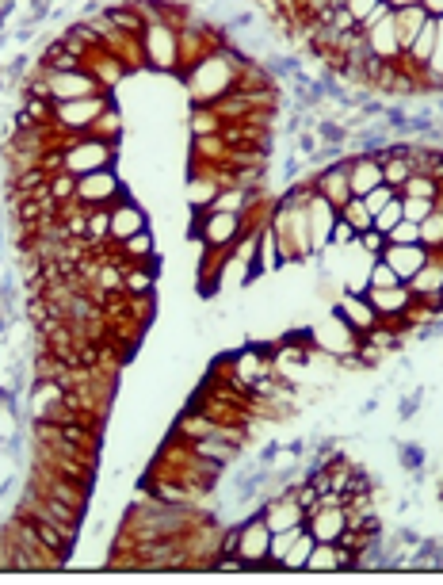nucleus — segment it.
<instances>
[{"label": "nucleus", "instance_id": "1", "mask_svg": "<svg viewBox=\"0 0 443 585\" xmlns=\"http://www.w3.org/2000/svg\"><path fill=\"white\" fill-rule=\"evenodd\" d=\"M241 69H245V62L226 46H218L207 58H199L184 73V88H188L191 104H218L222 96H230L237 81H241Z\"/></svg>", "mask_w": 443, "mask_h": 585}, {"label": "nucleus", "instance_id": "2", "mask_svg": "<svg viewBox=\"0 0 443 585\" xmlns=\"http://www.w3.org/2000/svg\"><path fill=\"white\" fill-rule=\"evenodd\" d=\"M310 192H314V184L295 188L291 195H283V203L268 215V226H272L283 264H295V260H306L314 253V245H310V226H306V199H310Z\"/></svg>", "mask_w": 443, "mask_h": 585}, {"label": "nucleus", "instance_id": "3", "mask_svg": "<svg viewBox=\"0 0 443 585\" xmlns=\"http://www.w3.org/2000/svg\"><path fill=\"white\" fill-rule=\"evenodd\" d=\"M39 85H35V92L39 96H46V100H54V104H69V100H85V96H100L104 92V85L88 73L85 65L81 69H46L43 62H39Z\"/></svg>", "mask_w": 443, "mask_h": 585}, {"label": "nucleus", "instance_id": "4", "mask_svg": "<svg viewBox=\"0 0 443 585\" xmlns=\"http://www.w3.org/2000/svg\"><path fill=\"white\" fill-rule=\"evenodd\" d=\"M115 153L119 146L96 138V134H81V138H69L62 146V169L73 176L96 173V169H115Z\"/></svg>", "mask_w": 443, "mask_h": 585}, {"label": "nucleus", "instance_id": "5", "mask_svg": "<svg viewBox=\"0 0 443 585\" xmlns=\"http://www.w3.org/2000/svg\"><path fill=\"white\" fill-rule=\"evenodd\" d=\"M142 54L157 73H180V27L169 20H153L142 27Z\"/></svg>", "mask_w": 443, "mask_h": 585}, {"label": "nucleus", "instance_id": "6", "mask_svg": "<svg viewBox=\"0 0 443 585\" xmlns=\"http://www.w3.org/2000/svg\"><path fill=\"white\" fill-rule=\"evenodd\" d=\"M191 230H195V238L203 241V249H226V253H233L237 238L245 234V215L207 207V211H199Z\"/></svg>", "mask_w": 443, "mask_h": 585}, {"label": "nucleus", "instance_id": "7", "mask_svg": "<svg viewBox=\"0 0 443 585\" xmlns=\"http://www.w3.org/2000/svg\"><path fill=\"white\" fill-rule=\"evenodd\" d=\"M111 108V96H85V100H69V104H54V130L65 138H81L92 130V123Z\"/></svg>", "mask_w": 443, "mask_h": 585}, {"label": "nucleus", "instance_id": "8", "mask_svg": "<svg viewBox=\"0 0 443 585\" xmlns=\"http://www.w3.org/2000/svg\"><path fill=\"white\" fill-rule=\"evenodd\" d=\"M359 31H363V43H367V50H371L375 62L394 65L405 58V50H401V43H398V31H394V8H390V4H382L379 16H371Z\"/></svg>", "mask_w": 443, "mask_h": 585}, {"label": "nucleus", "instance_id": "9", "mask_svg": "<svg viewBox=\"0 0 443 585\" xmlns=\"http://www.w3.org/2000/svg\"><path fill=\"white\" fill-rule=\"evenodd\" d=\"M310 345L321 348V352H329V356H337V360H348V356H356L359 333L348 322H344V318H340L337 310H333L325 322L314 325V333H310Z\"/></svg>", "mask_w": 443, "mask_h": 585}, {"label": "nucleus", "instance_id": "10", "mask_svg": "<svg viewBox=\"0 0 443 585\" xmlns=\"http://www.w3.org/2000/svg\"><path fill=\"white\" fill-rule=\"evenodd\" d=\"M233 532H237L233 551L249 563V570H268V547H272V528H268V520L264 517L241 520Z\"/></svg>", "mask_w": 443, "mask_h": 585}, {"label": "nucleus", "instance_id": "11", "mask_svg": "<svg viewBox=\"0 0 443 585\" xmlns=\"http://www.w3.org/2000/svg\"><path fill=\"white\" fill-rule=\"evenodd\" d=\"M123 195L127 192H123L115 169H96V173L77 176V203H81V207H111V203H119Z\"/></svg>", "mask_w": 443, "mask_h": 585}, {"label": "nucleus", "instance_id": "12", "mask_svg": "<svg viewBox=\"0 0 443 585\" xmlns=\"http://www.w3.org/2000/svg\"><path fill=\"white\" fill-rule=\"evenodd\" d=\"M363 295H367V303L375 306L379 322L394 325V329L405 325V310L413 306V291L405 283H398V287H363Z\"/></svg>", "mask_w": 443, "mask_h": 585}, {"label": "nucleus", "instance_id": "13", "mask_svg": "<svg viewBox=\"0 0 443 585\" xmlns=\"http://www.w3.org/2000/svg\"><path fill=\"white\" fill-rule=\"evenodd\" d=\"M226 364H230V371L249 390H253L256 383H264V379H272V375H275L272 348H241V352L226 356Z\"/></svg>", "mask_w": 443, "mask_h": 585}, {"label": "nucleus", "instance_id": "14", "mask_svg": "<svg viewBox=\"0 0 443 585\" xmlns=\"http://www.w3.org/2000/svg\"><path fill=\"white\" fill-rule=\"evenodd\" d=\"M333 222H337V207H333L325 195L310 192V199H306V226H310V245H314V253L329 249Z\"/></svg>", "mask_w": 443, "mask_h": 585}, {"label": "nucleus", "instance_id": "15", "mask_svg": "<svg viewBox=\"0 0 443 585\" xmlns=\"http://www.w3.org/2000/svg\"><path fill=\"white\" fill-rule=\"evenodd\" d=\"M260 517L268 520L272 532H283V528L306 524V509H302V501L295 498V490H283V494H272V498H268V505L260 509Z\"/></svg>", "mask_w": 443, "mask_h": 585}, {"label": "nucleus", "instance_id": "16", "mask_svg": "<svg viewBox=\"0 0 443 585\" xmlns=\"http://www.w3.org/2000/svg\"><path fill=\"white\" fill-rule=\"evenodd\" d=\"M306 528L314 532L317 543H337L348 528V513L344 505H317L314 513H306Z\"/></svg>", "mask_w": 443, "mask_h": 585}, {"label": "nucleus", "instance_id": "17", "mask_svg": "<svg viewBox=\"0 0 443 585\" xmlns=\"http://www.w3.org/2000/svg\"><path fill=\"white\" fill-rule=\"evenodd\" d=\"M111 211V241H127V238H134L138 230H149V218H146V211L134 203V199H119V203H111L107 207Z\"/></svg>", "mask_w": 443, "mask_h": 585}, {"label": "nucleus", "instance_id": "18", "mask_svg": "<svg viewBox=\"0 0 443 585\" xmlns=\"http://www.w3.org/2000/svg\"><path fill=\"white\" fill-rule=\"evenodd\" d=\"M337 314L352 325V329H356L359 337H363V333H371V329L379 325V314H375V306L367 303V295H363V291H344V295L337 299Z\"/></svg>", "mask_w": 443, "mask_h": 585}, {"label": "nucleus", "instance_id": "19", "mask_svg": "<svg viewBox=\"0 0 443 585\" xmlns=\"http://www.w3.org/2000/svg\"><path fill=\"white\" fill-rule=\"evenodd\" d=\"M379 257L386 260L394 272H398L401 283H409L413 276H417V272H421L424 264L432 260V253H428L424 245H386Z\"/></svg>", "mask_w": 443, "mask_h": 585}, {"label": "nucleus", "instance_id": "20", "mask_svg": "<svg viewBox=\"0 0 443 585\" xmlns=\"http://www.w3.org/2000/svg\"><path fill=\"white\" fill-rule=\"evenodd\" d=\"M314 192L325 195L333 207H344L348 199H352V180H348V161H340V165H329L325 173L314 176Z\"/></svg>", "mask_w": 443, "mask_h": 585}, {"label": "nucleus", "instance_id": "21", "mask_svg": "<svg viewBox=\"0 0 443 585\" xmlns=\"http://www.w3.org/2000/svg\"><path fill=\"white\" fill-rule=\"evenodd\" d=\"M348 180H352V195L375 192L379 184H386V180H382V161L379 157H371V153H359V157L348 161Z\"/></svg>", "mask_w": 443, "mask_h": 585}, {"label": "nucleus", "instance_id": "22", "mask_svg": "<svg viewBox=\"0 0 443 585\" xmlns=\"http://www.w3.org/2000/svg\"><path fill=\"white\" fill-rule=\"evenodd\" d=\"M352 551H344L340 543H314V551H310V563L306 570H314V574H329V570H352Z\"/></svg>", "mask_w": 443, "mask_h": 585}, {"label": "nucleus", "instance_id": "23", "mask_svg": "<svg viewBox=\"0 0 443 585\" xmlns=\"http://www.w3.org/2000/svg\"><path fill=\"white\" fill-rule=\"evenodd\" d=\"M20 517V513H16ZM35 532H39V540L50 547V551H58V555H65L69 559V547H73V540H77V532H69V528H62V524H54L50 517H23Z\"/></svg>", "mask_w": 443, "mask_h": 585}, {"label": "nucleus", "instance_id": "24", "mask_svg": "<svg viewBox=\"0 0 443 585\" xmlns=\"http://www.w3.org/2000/svg\"><path fill=\"white\" fill-rule=\"evenodd\" d=\"M428 23V12L421 4H409V8H394V31H398V43L401 50H409L413 39L421 35V27Z\"/></svg>", "mask_w": 443, "mask_h": 585}, {"label": "nucleus", "instance_id": "25", "mask_svg": "<svg viewBox=\"0 0 443 585\" xmlns=\"http://www.w3.org/2000/svg\"><path fill=\"white\" fill-rule=\"evenodd\" d=\"M382 161V180L390 184V188H398L413 176V161H409V150H390V153H379Z\"/></svg>", "mask_w": 443, "mask_h": 585}, {"label": "nucleus", "instance_id": "26", "mask_svg": "<svg viewBox=\"0 0 443 585\" xmlns=\"http://www.w3.org/2000/svg\"><path fill=\"white\" fill-rule=\"evenodd\" d=\"M188 127H191V138H203V134H222V115L211 108V104H191V119H188Z\"/></svg>", "mask_w": 443, "mask_h": 585}, {"label": "nucleus", "instance_id": "27", "mask_svg": "<svg viewBox=\"0 0 443 585\" xmlns=\"http://www.w3.org/2000/svg\"><path fill=\"white\" fill-rule=\"evenodd\" d=\"M153 264H127V280H123V295H153Z\"/></svg>", "mask_w": 443, "mask_h": 585}, {"label": "nucleus", "instance_id": "28", "mask_svg": "<svg viewBox=\"0 0 443 585\" xmlns=\"http://www.w3.org/2000/svg\"><path fill=\"white\" fill-rule=\"evenodd\" d=\"M306 524H295V528H283V532H272V547H268V570H283V559H287V551H291V543L298 540V532H302Z\"/></svg>", "mask_w": 443, "mask_h": 585}, {"label": "nucleus", "instance_id": "29", "mask_svg": "<svg viewBox=\"0 0 443 585\" xmlns=\"http://www.w3.org/2000/svg\"><path fill=\"white\" fill-rule=\"evenodd\" d=\"M337 215L344 218V222H348V226H352L356 234H363V230H371V226H375V215L367 211V203H363V195H352V199H348V203L340 207Z\"/></svg>", "mask_w": 443, "mask_h": 585}, {"label": "nucleus", "instance_id": "30", "mask_svg": "<svg viewBox=\"0 0 443 585\" xmlns=\"http://www.w3.org/2000/svg\"><path fill=\"white\" fill-rule=\"evenodd\" d=\"M432 46H436V20L428 16V23L421 27V35L413 39V46L405 50V58L417 65V69H424V62H428V54H432Z\"/></svg>", "mask_w": 443, "mask_h": 585}, {"label": "nucleus", "instance_id": "31", "mask_svg": "<svg viewBox=\"0 0 443 585\" xmlns=\"http://www.w3.org/2000/svg\"><path fill=\"white\" fill-rule=\"evenodd\" d=\"M314 543H317L314 532H310V528H302V532H298V540L291 543V551H287V559H283V570H306Z\"/></svg>", "mask_w": 443, "mask_h": 585}, {"label": "nucleus", "instance_id": "32", "mask_svg": "<svg viewBox=\"0 0 443 585\" xmlns=\"http://www.w3.org/2000/svg\"><path fill=\"white\" fill-rule=\"evenodd\" d=\"M424 85H443V20H436V46L424 62Z\"/></svg>", "mask_w": 443, "mask_h": 585}, {"label": "nucleus", "instance_id": "33", "mask_svg": "<svg viewBox=\"0 0 443 585\" xmlns=\"http://www.w3.org/2000/svg\"><path fill=\"white\" fill-rule=\"evenodd\" d=\"M46 195L58 203V207H65V203H73L77 199V176L73 173H54L50 176V184H46Z\"/></svg>", "mask_w": 443, "mask_h": 585}, {"label": "nucleus", "instance_id": "34", "mask_svg": "<svg viewBox=\"0 0 443 585\" xmlns=\"http://www.w3.org/2000/svg\"><path fill=\"white\" fill-rule=\"evenodd\" d=\"M88 134H96V138H107V142H115V146H119V138H123V115L115 111V104H111V108H107L104 115H100V119L92 123V130H88Z\"/></svg>", "mask_w": 443, "mask_h": 585}, {"label": "nucleus", "instance_id": "35", "mask_svg": "<svg viewBox=\"0 0 443 585\" xmlns=\"http://www.w3.org/2000/svg\"><path fill=\"white\" fill-rule=\"evenodd\" d=\"M421 245L428 249V253H436V249H443V211L436 207L432 215L421 222Z\"/></svg>", "mask_w": 443, "mask_h": 585}, {"label": "nucleus", "instance_id": "36", "mask_svg": "<svg viewBox=\"0 0 443 585\" xmlns=\"http://www.w3.org/2000/svg\"><path fill=\"white\" fill-rule=\"evenodd\" d=\"M401 195H417V199H436L440 195V180L436 176L413 173L405 184H401Z\"/></svg>", "mask_w": 443, "mask_h": 585}, {"label": "nucleus", "instance_id": "37", "mask_svg": "<svg viewBox=\"0 0 443 585\" xmlns=\"http://www.w3.org/2000/svg\"><path fill=\"white\" fill-rule=\"evenodd\" d=\"M401 276L386 264L382 257L371 260V268H367V287H398Z\"/></svg>", "mask_w": 443, "mask_h": 585}, {"label": "nucleus", "instance_id": "38", "mask_svg": "<svg viewBox=\"0 0 443 585\" xmlns=\"http://www.w3.org/2000/svg\"><path fill=\"white\" fill-rule=\"evenodd\" d=\"M401 211H405V218H409V222H417V226H421L424 218L436 211V199H417V195H401Z\"/></svg>", "mask_w": 443, "mask_h": 585}, {"label": "nucleus", "instance_id": "39", "mask_svg": "<svg viewBox=\"0 0 443 585\" xmlns=\"http://www.w3.org/2000/svg\"><path fill=\"white\" fill-rule=\"evenodd\" d=\"M386 245H421V226L409 222V218H401L398 226L386 234Z\"/></svg>", "mask_w": 443, "mask_h": 585}, {"label": "nucleus", "instance_id": "40", "mask_svg": "<svg viewBox=\"0 0 443 585\" xmlns=\"http://www.w3.org/2000/svg\"><path fill=\"white\" fill-rule=\"evenodd\" d=\"M401 218H405V211H401V192H398L394 199H390V203H386V207H382L379 215H375V230H382V234H390V230L398 226Z\"/></svg>", "mask_w": 443, "mask_h": 585}, {"label": "nucleus", "instance_id": "41", "mask_svg": "<svg viewBox=\"0 0 443 585\" xmlns=\"http://www.w3.org/2000/svg\"><path fill=\"white\" fill-rule=\"evenodd\" d=\"M382 4H386V0H344V8L352 12V20H356V27H363V23L371 20V16H379Z\"/></svg>", "mask_w": 443, "mask_h": 585}, {"label": "nucleus", "instance_id": "42", "mask_svg": "<svg viewBox=\"0 0 443 585\" xmlns=\"http://www.w3.org/2000/svg\"><path fill=\"white\" fill-rule=\"evenodd\" d=\"M356 230L344 222V218L337 215V222H333V234H329V249H348V245H356Z\"/></svg>", "mask_w": 443, "mask_h": 585}, {"label": "nucleus", "instance_id": "43", "mask_svg": "<svg viewBox=\"0 0 443 585\" xmlns=\"http://www.w3.org/2000/svg\"><path fill=\"white\" fill-rule=\"evenodd\" d=\"M356 245H359V249H363V253H367V257H379L382 249H386V234H382V230H375V226H371V230H363V234H359Z\"/></svg>", "mask_w": 443, "mask_h": 585}, {"label": "nucleus", "instance_id": "44", "mask_svg": "<svg viewBox=\"0 0 443 585\" xmlns=\"http://www.w3.org/2000/svg\"><path fill=\"white\" fill-rule=\"evenodd\" d=\"M394 195H398V188H390V184H379L375 192L363 195V203H367V211H371V215H379V211L386 207V203H390V199H394Z\"/></svg>", "mask_w": 443, "mask_h": 585}, {"label": "nucleus", "instance_id": "45", "mask_svg": "<svg viewBox=\"0 0 443 585\" xmlns=\"http://www.w3.org/2000/svg\"><path fill=\"white\" fill-rule=\"evenodd\" d=\"M12 433H16V413H12V406L0 402V440L12 436Z\"/></svg>", "mask_w": 443, "mask_h": 585}, {"label": "nucleus", "instance_id": "46", "mask_svg": "<svg viewBox=\"0 0 443 585\" xmlns=\"http://www.w3.org/2000/svg\"><path fill=\"white\" fill-rule=\"evenodd\" d=\"M421 8L432 20H443V0H421Z\"/></svg>", "mask_w": 443, "mask_h": 585}, {"label": "nucleus", "instance_id": "47", "mask_svg": "<svg viewBox=\"0 0 443 585\" xmlns=\"http://www.w3.org/2000/svg\"><path fill=\"white\" fill-rule=\"evenodd\" d=\"M390 8H409V4H421V0H386Z\"/></svg>", "mask_w": 443, "mask_h": 585}]
</instances>
